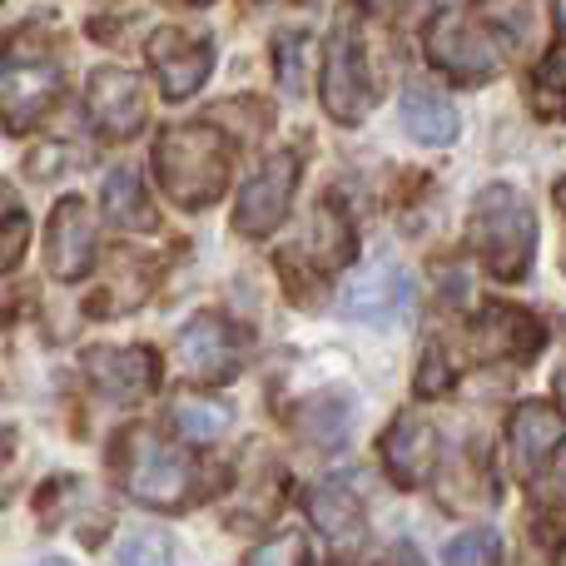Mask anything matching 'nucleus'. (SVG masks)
<instances>
[{
    "label": "nucleus",
    "instance_id": "f704fd0d",
    "mask_svg": "<svg viewBox=\"0 0 566 566\" xmlns=\"http://www.w3.org/2000/svg\"><path fill=\"white\" fill-rule=\"evenodd\" d=\"M557 209H562V219H566V179H557Z\"/></svg>",
    "mask_w": 566,
    "mask_h": 566
},
{
    "label": "nucleus",
    "instance_id": "aec40b11",
    "mask_svg": "<svg viewBox=\"0 0 566 566\" xmlns=\"http://www.w3.org/2000/svg\"><path fill=\"white\" fill-rule=\"evenodd\" d=\"M99 209H105V219L119 229H139V234L159 229V214H155V205H149V189L139 185L135 169H109L105 189H99Z\"/></svg>",
    "mask_w": 566,
    "mask_h": 566
},
{
    "label": "nucleus",
    "instance_id": "dca6fc26",
    "mask_svg": "<svg viewBox=\"0 0 566 566\" xmlns=\"http://www.w3.org/2000/svg\"><path fill=\"white\" fill-rule=\"evenodd\" d=\"M566 442V412L552 408V402H522L517 412H512L507 422V448H512V462H517L522 472H537L552 462V452H557Z\"/></svg>",
    "mask_w": 566,
    "mask_h": 566
},
{
    "label": "nucleus",
    "instance_id": "9b49d317",
    "mask_svg": "<svg viewBox=\"0 0 566 566\" xmlns=\"http://www.w3.org/2000/svg\"><path fill=\"white\" fill-rule=\"evenodd\" d=\"M85 109H90V125L105 139H115V145L119 139H135L149 115L145 85H139V75L125 65H99L85 85Z\"/></svg>",
    "mask_w": 566,
    "mask_h": 566
},
{
    "label": "nucleus",
    "instance_id": "e433bc0d",
    "mask_svg": "<svg viewBox=\"0 0 566 566\" xmlns=\"http://www.w3.org/2000/svg\"><path fill=\"white\" fill-rule=\"evenodd\" d=\"M35 566H70V562H60V557H45V562H35Z\"/></svg>",
    "mask_w": 566,
    "mask_h": 566
},
{
    "label": "nucleus",
    "instance_id": "bb28decb",
    "mask_svg": "<svg viewBox=\"0 0 566 566\" xmlns=\"http://www.w3.org/2000/svg\"><path fill=\"white\" fill-rule=\"evenodd\" d=\"M303 50H308V35L303 30H283L274 40V60H279V85L289 95H303Z\"/></svg>",
    "mask_w": 566,
    "mask_h": 566
},
{
    "label": "nucleus",
    "instance_id": "7ed1b4c3",
    "mask_svg": "<svg viewBox=\"0 0 566 566\" xmlns=\"http://www.w3.org/2000/svg\"><path fill=\"white\" fill-rule=\"evenodd\" d=\"M65 90V65L40 30H15L0 45V125L10 135L35 129Z\"/></svg>",
    "mask_w": 566,
    "mask_h": 566
},
{
    "label": "nucleus",
    "instance_id": "b1692460",
    "mask_svg": "<svg viewBox=\"0 0 566 566\" xmlns=\"http://www.w3.org/2000/svg\"><path fill=\"white\" fill-rule=\"evenodd\" d=\"M169 418H175V428H179V438H189V442H219L229 432V402H219V398H179L175 408H169Z\"/></svg>",
    "mask_w": 566,
    "mask_h": 566
},
{
    "label": "nucleus",
    "instance_id": "412c9836",
    "mask_svg": "<svg viewBox=\"0 0 566 566\" xmlns=\"http://www.w3.org/2000/svg\"><path fill=\"white\" fill-rule=\"evenodd\" d=\"M149 279H155V259L135 254V249H119L115 264H109V283L90 298V313H125L135 308L149 293Z\"/></svg>",
    "mask_w": 566,
    "mask_h": 566
},
{
    "label": "nucleus",
    "instance_id": "a211bd4d",
    "mask_svg": "<svg viewBox=\"0 0 566 566\" xmlns=\"http://www.w3.org/2000/svg\"><path fill=\"white\" fill-rule=\"evenodd\" d=\"M402 129H408L418 145H452L462 129L458 119V105H452L442 90L432 85H408V95H402Z\"/></svg>",
    "mask_w": 566,
    "mask_h": 566
},
{
    "label": "nucleus",
    "instance_id": "6ab92c4d",
    "mask_svg": "<svg viewBox=\"0 0 566 566\" xmlns=\"http://www.w3.org/2000/svg\"><path fill=\"white\" fill-rule=\"evenodd\" d=\"M348 428H353V402L338 398V392H318V398L298 402V412H293V432H298V442L313 452L343 448Z\"/></svg>",
    "mask_w": 566,
    "mask_h": 566
},
{
    "label": "nucleus",
    "instance_id": "72a5a7b5",
    "mask_svg": "<svg viewBox=\"0 0 566 566\" xmlns=\"http://www.w3.org/2000/svg\"><path fill=\"white\" fill-rule=\"evenodd\" d=\"M552 20H557V35L566 40V0H552Z\"/></svg>",
    "mask_w": 566,
    "mask_h": 566
},
{
    "label": "nucleus",
    "instance_id": "0eeeda50",
    "mask_svg": "<svg viewBox=\"0 0 566 566\" xmlns=\"http://www.w3.org/2000/svg\"><path fill=\"white\" fill-rule=\"evenodd\" d=\"M303 175V159L293 149H274L264 165L249 175V185L239 189V205H234V229L249 239H264L289 219L293 205V189H298Z\"/></svg>",
    "mask_w": 566,
    "mask_h": 566
},
{
    "label": "nucleus",
    "instance_id": "393cba45",
    "mask_svg": "<svg viewBox=\"0 0 566 566\" xmlns=\"http://www.w3.org/2000/svg\"><path fill=\"white\" fill-rule=\"evenodd\" d=\"M442 566H502V537L492 527H468L442 547Z\"/></svg>",
    "mask_w": 566,
    "mask_h": 566
},
{
    "label": "nucleus",
    "instance_id": "6e6552de",
    "mask_svg": "<svg viewBox=\"0 0 566 566\" xmlns=\"http://www.w3.org/2000/svg\"><path fill=\"white\" fill-rule=\"evenodd\" d=\"M249 358V338L219 313H195L179 328V368L189 382H229Z\"/></svg>",
    "mask_w": 566,
    "mask_h": 566
},
{
    "label": "nucleus",
    "instance_id": "f257e3e1",
    "mask_svg": "<svg viewBox=\"0 0 566 566\" xmlns=\"http://www.w3.org/2000/svg\"><path fill=\"white\" fill-rule=\"evenodd\" d=\"M155 175L179 209H209L229 189L234 149L214 125H169L155 139Z\"/></svg>",
    "mask_w": 566,
    "mask_h": 566
},
{
    "label": "nucleus",
    "instance_id": "20e7f679",
    "mask_svg": "<svg viewBox=\"0 0 566 566\" xmlns=\"http://www.w3.org/2000/svg\"><path fill=\"white\" fill-rule=\"evenodd\" d=\"M507 45L512 35L502 25H492V15H482L478 6L438 10L428 20V35H422L428 60L442 75L458 80V85H482V80L497 75L502 60H507Z\"/></svg>",
    "mask_w": 566,
    "mask_h": 566
},
{
    "label": "nucleus",
    "instance_id": "2f4dec72",
    "mask_svg": "<svg viewBox=\"0 0 566 566\" xmlns=\"http://www.w3.org/2000/svg\"><path fill=\"white\" fill-rule=\"evenodd\" d=\"M10 214H20V199H15V189L0 179V219H10Z\"/></svg>",
    "mask_w": 566,
    "mask_h": 566
},
{
    "label": "nucleus",
    "instance_id": "a878e982",
    "mask_svg": "<svg viewBox=\"0 0 566 566\" xmlns=\"http://www.w3.org/2000/svg\"><path fill=\"white\" fill-rule=\"evenodd\" d=\"M115 566H175V547H169V532L159 527H139L119 542Z\"/></svg>",
    "mask_w": 566,
    "mask_h": 566
},
{
    "label": "nucleus",
    "instance_id": "f03ea898",
    "mask_svg": "<svg viewBox=\"0 0 566 566\" xmlns=\"http://www.w3.org/2000/svg\"><path fill=\"white\" fill-rule=\"evenodd\" d=\"M468 239L492 279L517 283L537 259V209L517 185H488L472 199Z\"/></svg>",
    "mask_w": 566,
    "mask_h": 566
},
{
    "label": "nucleus",
    "instance_id": "f3484780",
    "mask_svg": "<svg viewBox=\"0 0 566 566\" xmlns=\"http://www.w3.org/2000/svg\"><path fill=\"white\" fill-rule=\"evenodd\" d=\"M303 512H308V522L333 542V547L353 552V547L368 542V512H363V502L353 497V492H343L338 482H318V488H308Z\"/></svg>",
    "mask_w": 566,
    "mask_h": 566
},
{
    "label": "nucleus",
    "instance_id": "4468645a",
    "mask_svg": "<svg viewBox=\"0 0 566 566\" xmlns=\"http://www.w3.org/2000/svg\"><path fill=\"white\" fill-rule=\"evenodd\" d=\"M412 303V274L398 264H373L358 269L338 289V308L358 323H392Z\"/></svg>",
    "mask_w": 566,
    "mask_h": 566
},
{
    "label": "nucleus",
    "instance_id": "2eb2a0df",
    "mask_svg": "<svg viewBox=\"0 0 566 566\" xmlns=\"http://www.w3.org/2000/svg\"><path fill=\"white\" fill-rule=\"evenodd\" d=\"M378 452H382V472H388L398 488L412 492V488H422V482L432 478V468H438V428H432L428 418L402 412V418L388 422Z\"/></svg>",
    "mask_w": 566,
    "mask_h": 566
},
{
    "label": "nucleus",
    "instance_id": "c756f323",
    "mask_svg": "<svg viewBox=\"0 0 566 566\" xmlns=\"http://www.w3.org/2000/svg\"><path fill=\"white\" fill-rule=\"evenodd\" d=\"M25 239H30V224H25V209L10 219H0V269L20 264V254H25Z\"/></svg>",
    "mask_w": 566,
    "mask_h": 566
},
{
    "label": "nucleus",
    "instance_id": "f8f14e48",
    "mask_svg": "<svg viewBox=\"0 0 566 566\" xmlns=\"http://www.w3.org/2000/svg\"><path fill=\"white\" fill-rule=\"evenodd\" d=\"M468 343L478 358H502V363H532L547 348V328H542L537 313L517 308V303H488V308L472 318Z\"/></svg>",
    "mask_w": 566,
    "mask_h": 566
},
{
    "label": "nucleus",
    "instance_id": "ddd939ff",
    "mask_svg": "<svg viewBox=\"0 0 566 566\" xmlns=\"http://www.w3.org/2000/svg\"><path fill=\"white\" fill-rule=\"evenodd\" d=\"M95 219H90V205L80 195H65L55 209H50V224H45V264L60 283H80L95 269Z\"/></svg>",
    "mask_w": 566,
    "mask_h": 566
},
{
    "label": "nucleus",
    "instance_id": "1a4fd4ad",
    "mask_svg": "<svg viewBox=\"0 0 566 566\" xmlns=\"http://www.w3.org/2000/svg\"><path fill=\"white\" fill-rule=\"evenodd\" d=\"M145 55H149V70L159 75V90L169 99H189L205 90L209 70H214V40L195 35L185 25H159L149 35Z\"/></svg>",
    "mask_w": 566,
    "mask_h": 566
},
{
    "label": "nucleus",
    "instance_id": "9d476101",
    "mask_svg": "<svg viewBox=\"0 0 566 566\" xmlns=\"http://www.w3.org/2000/svg\"><path fill=\"white\" fill-rule=\"evenodd\" d=\"M85 373L99 398L119 402V408H135V402H145L159 388V353L145 348V343H129V348L99 343V348L85 353Z\"/></svg>",
    "mask_w": 566,
    "mask_h": 566
},
{
    "label": "nucleus",
    "instance_id": "4be33fe9",
    "mask_svg": "<svg viewBox=\"0 0 566 566\" xmlns=\"http://www.w3.org/2000/svg\"><path fill=\"white\" fill-rule=\"evenodd\" d=\"M353 249H358V239H353L348 214H343V209L333 205V199H323L318 214H313L308 249H303V254L313 259V269L333 274V269H348V264H353Z\"/></svg>",
    "mask_w": 566,
    "mask_h": 566
},
{
    "label": "nucleus",
    "instance_id": "7c9ffc66",
    "mask_svg": "<svg viewBox=\"0 0 566 566\" xmlns=\"http://www.w3.org/2000/svg\"><path fill=\"white\" fill-rule=\"evenodd\" d=\"M418 392H422V398H438V392H448V363H442L438 348H428V358H422V368H418Z\"/></svg>",
    "mask_w": 566,
    "mask_h": 566
},
{
    "label": "nucleus",
    "instance_id": "c9c22d12",
    "mask_svg": "<svg viewBox=\"0 0 566 566\" xmlns=\"http://www.w3.org/2000/svg\"><path fill=\"white\" fill-rule=\"evenodd\" d=\"M557 392L566 398V358H562V368H557Z\"/></svg>",
    "mask_w": 566,
    "mask_h": 566
},
{
    "label": "nucleus",
    "instance_id": "423d86ee",
    "mask_svg": "<svg viewBox=\"0 0 566 566\" xmlns=\"http://www.w3.org/2000/svg\"><path fill=\"white\" fill-rule=\"evenodd\" d=\"M323 109L338 125H363V115L373 109V75L363 60V30L353 6L338 15L328 50H323Z\"/></svg>",
    "mask_w": 566,
    "mask_h": 566
},
{
    "label": "nucleus",
    "instance_id": "473e14b6",
    "mask_svg": "<svg viewBox=\"0 0 566 566\" xmlns=\"http://www.w3.org/2000/svg\"><path fill=\"white\" fill-rule=\"evenodd\" d=\"M10 448H15V432H10V428H0V468H6V462H10Z\"/></svg>",
    "mask_w": 566,
    "mask_h": 566
},
{
    "label": "nucleus",
    "instance_id": "5701e85b",
    "mask_svg": "<svg viewBox=\"0 0 566 566\" xmlns=\"http://www.w3.org/2000/svg\"><path fill=\"white\" fill-rule=\"evenodd\" d=\"M532 532L542 537V547L566 542V462L532 488Z\"/></svg>",
    "mask_w": 566,
    "mask_h": 566
},
{
    "label": "nucleus",
    "instance_id": "39448f33",
    "mask_svg": "<svg viewBox=\"0 0 566 566\" xmlns=\"http://www.w3.org/2000/svg\"><path fill=\"white\" fill-rule=\"evenodd\" d=\"M119 482L125 492L139 502V507H159V512H175V507H189L199 488V468L185 458L179 448H169L159 432L149 428H129L119 438Z\"/></svg>",
    "mask_w": 566,
    "mask_h": 566
},
{
    "label": "nucleus",
    "instance_id": "c85d7f7f",
    "mask_svg": "<svg viewBox=\"0 0 566 566\" xmlns=\"http://www.w3.org/2000/svg\"><path fill=\"white\" fill-rule=\"evenodd\" d=\"M537 99L547 109H566V50H552L537 70Z\"/></svg>",
    "mask_w": 566,
    "mask_h": 566
},
{
    "label": "nucleus",
    "instance_id": "cd10ccee",
    "mask_svg": "<svg viewBox=\"0 0 566 566\" xmlns=\"http://www.w3.org/2000/svg\"><path fill=\"white\" fill-rule=\"evenodd\" d=\"M244 566H308V542H303L298 532L274 537V542H259V547L244 557Z\"/></svg>",
    "mask_w": 566,
    "mask_h": 566
}]
</instances>
